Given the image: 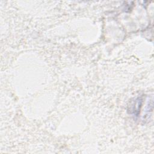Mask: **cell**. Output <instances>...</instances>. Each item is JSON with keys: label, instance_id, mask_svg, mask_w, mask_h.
Wrapping results in <instances>:
<instances>
[{"label": "cell", "instance_id": "cell-1", "mask_svg": "<svg viewBox=\"0 0 154 154\" xmlns=\"http://www.w3.org/2000/svg\"><path fill=\"white\" fill-rule=\"evenodd\" d=\"M143 104V96H138L134 98L132 101L131 102L130 105L128 106V111L133 116L138 117L140 112V109Z\"/></svg>", "mask_w": 154, "mask_h": 154}]
</instances>
